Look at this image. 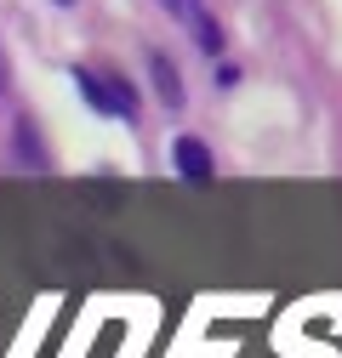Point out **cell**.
Returning a JSON list of instances; mask_svg holds the SVG:
<instances>
[{"instance_id": "obj_1", "label": "cell", "mask_w": 342, "mask_h": 358, "mask_svg": "<svg viewBox=\"0 0 342 358\" xmlns=\"http://www.w3.org/2000/svg\"><path fill=\"white\" fill-rule=\"evenodd\" d=\"M74 85H80V97L92 103L97 114H109V120H132L137 114V92H132V80L125 74H103V69H74Z\"/></svg>"}, {"instance_id": "obj_2", "label": "cell", "mask_w": 342, "mask_h": 358, "mask_svg": "<svg viewBox=\"0 0 342 358\" xmlns=\"http://www.w3.org/2000/svg\"><path fill=\"white\" fill-rule=\"evenodd\" d=\"M171 12L183 17V29L200 40L205 52H223V34H217V23H211V12H205V0H165Z\"/></svg>"}, {"instance_id": "obj_3", "label": "cell", "mask_w": 342, "mask_h": 358, "mask_svg": "<svg viewBox=\"0 0 342 358\" xmlns=\"http://www.w3.org/2000/svg\"><path fill=\"white\" fill-rule=\"evenodd\" d=\"M171 159H177L183 182H211V148L200 137H177V143H171Z\"/></svg>"}, {"instance_id": "obj_4", "label": "cell", "mask_w": 342, "mask_h": 358, "mask_svg": "<svg viewBox=\"0 0 342 358\" xmlns=\"http://www.w3.org/2000/svg\"><path fill=\"white\" fill-rule=\"evenodd\" d=\"M149 69H154V80H160V97H165V108H183V85H177V69H171V57H149Z\"/></svg>"}, {"instance_id": "obj_5", "label": "cell", "mask_w": 342, "mask_h": 358, "mask_svg": "<svg viewBox=\"0 0 342 358\" xmlns=\"http://www.w3.org/2000/svg\"><path fill=\"white\" fill-rule=\"evenodd\" d=\"M0 92H6V57H0Z\"/></svg>"}, {"instance_id": "obj_6", "label": "cell", "mask_w": 342, "mask_h": 358, "mask_svg": "<svg viewBox=\"0 0 342 358\" xmlns=\"http://www.w3.org/2000/svg\"><path fill=\"white\" fill-rule=\"evenodd\" d=\"M57 6H69V0H57Z\"/></svg>"}]
</instances>
